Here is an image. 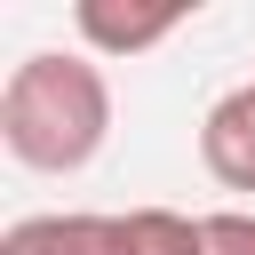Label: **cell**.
Returning a JSON list of instances; mask_svg holds the SVG:
<instances>
[{"mask_svg":"<svg viewBox=\"0 0 255 255\" xmlns=\"http://www.w3.org/2000/svg\"><path fill=\"white\" fill-rule=\"evenodd\" d=\"M112 135V80L96 56L40 48L0 88V143L40 175H80Z\"/></svg>","mask_w":255,"mask_h":255,"instance_id":"6da1fadb","label":"cell"},{"mask_svg":"<svg viewBox=\"0 0 255 255\" xmlns=\"http://www.w3.org/2000/svg\"><path fill=\"white\" fill-rule=\"evenodd\" d=\"M199 159L223 191H255V88H231L199 120Z\"/></svg>","mask_w":255,"mask_h":255,"instance_id":"7a4b0ae2","label":"cell"},{"mask_svg":"<svg viewBox=\"0 0 255 255\" xmlns=\"http://www.w3.org/2000/svg\"><path fill=\"white\" fill-rule=\"evenodd\" d=\"M72 24H80V40L96 48V56H143V48H159L175 24H183V0H159V8H120V0H80L72 8Z\"/></svg>","mask_w":255,"mask_h":255,"instance_id":"3957f363","label":"cell"},{"mask_svg":"<svg viewBox=\"0 0 255 255\" xmlns=\"http://www.w3.org/2000/svg\"><path fill=\"white\" fill-rule=\"evenodd\" d=\"M112 255H207V215L128 207V215H112Z\"/></svg>","mask_w":255,"mask_h":255,"instance_id":"277c9868","label":"cell"},{"mask_svg":"<svg viewBox=\"0 0 255 255\" xmlns=\"http://www.w3.org/2000/svg\"><path fill=\"white\" fill-rule=\"evenodd\" d=\"M0 255H112V215H24L0 231Z\"/></svg>","mask_w":255,"mask_h":255,"instance_id":"5b68a950","label":"cell"},{"mask_svg":"<svg viewBox=\"0 0 255 255\" xmlns=\"http://www.w3.org/2000/svg\"><path fill=\"white\" fill-rule=\"evenodd\" d=\"M207 255H255V215H239V207L207 215Z\"/></svg>","mask_w":255,"mask_h":255,"instance_id":"8992f818","label":"cell"},{"mask_svg":"<svg viewBox=\"0 0 255 255\" xmlns=\"http://www.w3.org/2000/svg\"><path fill=\"white\" fill-rule=\"evenodd\" d=\"M247 88H255V80H247Z\"/></svg>","mask_w":255,"mask_h":255,"instance_id":"52a82bcc","label":"cell"}]
</instances>
